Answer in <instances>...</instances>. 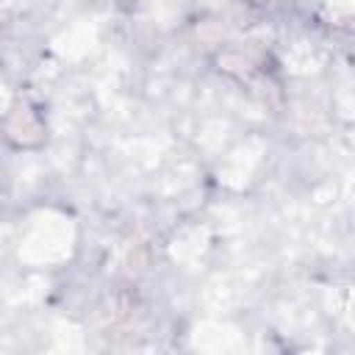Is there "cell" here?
I'll list each match as a JSON object with an SVG mask.
<instances>
[{
  "mask_svg": "<svg viewBox=\"0 0 355 355\" xmlns=\"http://www.w3.org/2000/svg\"><path fill=\"white\" fill-rule=\"evenodd\" d=\"M8 119H14V122H19V136H17V144H39L42 141V125H39V119L33 116V111H28V108H17Z\"/></svg>",
  "mask_w": 355,
  "mask_h": 355,
  "instance_id": "6da1fadb",
  "label": "cell"
}]
</instances>
